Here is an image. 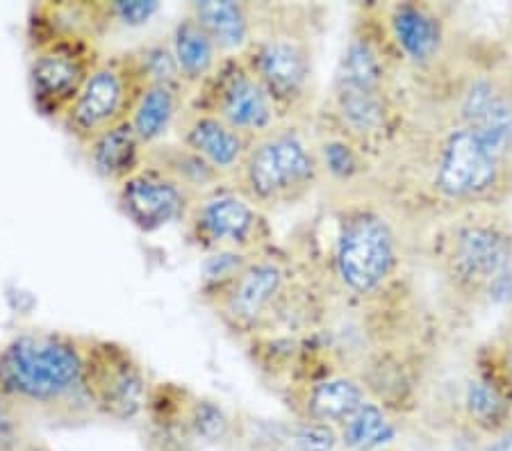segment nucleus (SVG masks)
<instances>
[{"mask_svg":"<svg viewBox=\"0 0 512 451\" xmlns=\"http://www.w3.org/2000/svg\"><path fill=\"white\" fill-rule=\"evenodd\" d=\"M23 447H26V445H21V447H16V449H5V451H23Z\"/></svg>","mask_w":512,"mask_h":451,"instance_id":"obj_31","label":"nucleus"},{"mask_svg":"<svg viewBox=\"0 0 512 451\" xmlns=\"http://www.w3.org/2000/svg\"><path fill=\"white\" fill-rule=\"evenodd\" d=\"M196 199V192L153 162H144L137 174L123 180L117 192L121 215L142 233L185 221Z\"/></svg>","mask_w":512,"mask_h":451,"instance_id":"obj_13","label":"nucleus"},{"mask_svg":"<svg viewBox=\"0 0 512 451\" xmlns=\"http://www.w3.org/2000/svg\"><path fill=\"white\" fill-rule=\"evenodd\" d=\"M183 226L187 242L205 253H260L271 237L264 212L230 185L198 196Z\"/></svg>","mask_w":512,"mask_h":451,"instance_id":"obj_9","label":"nucleus"},{"mask_svg":"<svg viewBox=\"0 0 512 451\" xmlns=\"http://www.w3.org/2000/svg\"><path fill=\"white\" fill-rule=\"evenodd\" d=\"M173 128H176L178 144L217 171L226 183L235 174L251 144L249 137L230 128L217 114L194 108V105L180 112Z\"/></svg>","mask_w":512,"mask_h":451,"instance_id":"obj_14","label":"nucleus"},{"mask_svg":"<svg viewBox=\"0 0 512 451\" xmlns=\"http://www.w3.org/2000/svg\"><path fill=\"white\" fill-rule=\"evenodd\" d=\"M367 401V388L355 376L333 374L315 381L305 392L303 415L310 422H321L340 429Z\"/></svg>","mask_w":512,"mask_h":451,"instance_id":"obj_20","label":"nucleus"},{"mask_svg":"<svg viewBox=\"0 0 512 451\" xmlns=\"http://www.w3.org/2000/svg\"><path fill=\"white\" fill-rule=\"evenodd\" d=\"M487 354H490V363H487L490 367H483L481 376L497 385L512 404V319L508 328H501L499 338L492 342Z\"/></svg>","mask_w":512,"mask_h":451,"instance_id":"obj_26","label":"nucleus"},{"mask_svg":"<svg viewBox=\"0 0 512 451\" xmlns=\"http://www.w3.org/2000/svg\"><path fill=\"white\" fill-rule=\"evenodd\" d=\"M0 451H5V449H0Z\"/></svg>","mask_w":512,"mask_h":451,"instance_id":"obj_32","label":"nucleus"},{"mask_svg":"<svg viewBox=\"0 0 512 451\" xmlns=\"http://www.w3.org/2000/svg\"><path fill=\"white\" fill-rule=\"evenodd\" d=\"M26 429V417L0 392V449H16L26 445Z\"/></svg>","mask_w":512,"mask_h":451,"instance_id":"obj_29","label":"nucleus"},{"mask_svg":"<svg viewBox=\"0 0 512 451\" xmlns=\"http://www.w3.org/2000/svg\"><path fill=\"white\" fill-rule=\"evenodd\" d=\"M387 35L415 67H431L442 55L447 30L435 7L426 3H396L387 12Z\"/></svg>","mask_w":512,"mask_h":451,"instance_id":"obj_15","label":"nucleus"},{"mask_svg":"<svg viewBox=\"0 0 512 451\" xmlns=\"http://www.w3.org/2000/svg\"><path fill=\"white\" fill-rule=\"evenodd\" d=\"M292 445L296 451H335L340 445V431L335 426L303 420L292 431Z\"/></svg>","mask_w":512,"mask_h":451,"instance_id":"obj_28","label":"nucleus"},{"mask_svg":"<svg viewBox=\"0 0 512 451\" xmlns=\"http://www.w3.org/2000/svg\"><path fill=\"white\" fill-rule=\"evenodd\" d=\"M110 28H139L160 12V3L155 0H112L105 3Z\"/></svg>","mask_w":512,"mask_h":451,"instance_id":"obj_27","label":"nucleus"},{"mask_svg":"<svg viewBox=\"0 0 512 451\" xmlns=\"http://www.w3.org/2000/svg\"><path fill=\"white\" fill-rule=\"evenodd\" d=\"M82 151H85L87 162L92 164L96 174L117 187L132 174H137L146 162V146L139 142L130 121L105 130Z\"/></svg>","mask_w":512,"mask_h":451,"instance_id":"obj_19","label":"nucleus"},{"mask_svg":"<svg viewBox=\"0 0 512 451\" xmlns=\"http://www.w3.org/2000/svg\"><path fill=\"white\" fill-rule=\"evenodd\" d=\"M103 60L96 39L73 35H32L28 85L35 110L60 123L71 110L80 89Z\"/></svg>","mask_w":512,"mask_h":451,"instance_id":"obj_4","label":"nucleus"},{"mask_svg":"<svg viewBox=\"0 0 512 451\" xmlns=\"http://www.w3.org/2000/svg\"><path fill=\"white\" fill-rule=\"evenodd\" d=\"M194 108L208 110L249 139L276 128L280 114L267 89L239 55L224 57L217 71L198 89Z\"/></svg>","mask_w":512,"mask_h":451,"instance_id":"obj_11","label":"nucleus"},{"mask_svg":"<svg viewBox=\"0 0 512 451\" xmlns=\"http://www.w3.org/2000/svg\"><path fill=\"white\" fill-rule=\"evenodd\" d=\"M185 89L162 82H146L142 96L130 114V126L146 149L162 142L185 110Z\"/></svg>","mask_w":512,"mask_h":451,"instance_id":"obj_21","label":"nucleus"},{"mask_svg":"<svg viewBox=\"0 0 512 451\" xmlns=\"http://www.w3.org/2000/svg\"><path fill=\"white\" fill-rule=\"evenodd\" d=\"M440 258L456 290L485 297L512 272V231L492 217L460 219L444 235Z\"/></svg>","mask_w":512,"mask_h":451,"instance_id":"obj_6","label":"nucleus"},{"mask_svg":"<svg viewBox=\"0 0 512 451\" xmlns=\"http://www.w3.org/2000/svg\"><path fill=\"white\" fill-rule=\"evenodd\" d=\"M144 87L146 76L135 51L103 55L71 110L66 112L62 121L64 130L80 149H85L105 130L130 121Z\"/></svg>","mask_w":512,"mask_h":451,"instance_id":"obj_3","label":"nucleus"},{"mask_svg":"<svg viewBox=\"0 0 512 451\" xmlns=\"http://www.w3.org/2000/svg\"><path fill=\"white\" fill-rule=\"evenodd\" d=\"M431 185L449 203H485L512 185V167L472 128L453 123L435 151Z\"/></svg>","mask_w":512,"mask_h":451,"instance_id":"obj_5","label":"nucleus"},{"mask_svg":"<svg viewBox=\"0 0 512 451\" xmlns=\"http://www.w3.org/2000/svg\"><path fill=\"white\" fill-rule=\"evenodd\" d=\"M87 385L96 415L128 422L148 404V383L142 365L121 344L85 338Z\"/></svg>","mask_w":512,"mask_h":451,"instance_id":"obj_12","label":"nucleus"},{"mask_svg":"<svg viewBox=\"0 0 512 451\" xmlns=\"http://www.w3.org/2000/svg\"><path fill=\"white\" fill-rule=\"evenodd\" d=\"M260 85L267 89L280 117L299 114L312 96V64L310 44L292 28H274L255 32L249 48L239 55Z\"/></svg>","mask_w":512,"mask_h":451,"instance_id":"obj_8","label":"nucleus"},{"mask_svg":"<svg viewBox=\"0 0 512 451\" xmlns=\"http://www.w3.org/2000/svg\"><path fill=\"white\" fill-rule=\"evenodd\" d=\"M285 290L287 267L260 251L253 253L233 278L203 292V297L235 333H255L274 319L285 301Z\"/></svg>","mask_w":512,"mask_h":451,"instance_id":"obj_10","label":"nucleus"},{"mask_svg":"<svg viewBox=\"0 0 512 451\" xmlns=\"http://www.w3.org/2000/svg\"><path fill=\"white\" fill-rule=\"evenodd\" d=\"M510 447H512V442H510V445H508V440H503V442H499V445L494 447L492 451H508Z\"/></svg>","mask_w":512,"mask_h":451,"instance_id":"obj_30","label":"nucleus"},{"mask_svg":"<svg viewBox=\"0 0 512 451\" xmlns=\"http://www.w3.org/2000/svg\"><path fill=\"white\" fill-rule=\"evenodd\" d=\"M462 406H465L467 420L476 429L485 433H499L508 429L512 404L497 385L487 381L485 376L478 374L467 381L465 395H462Z\"/></svg>","mask_w":512,"mask_h":451,"instance_id":"obj_22","label":"nucleus"},{"mask_svg":"<svg viewBox=\"0 0 512 451\" xmlns=\"http://www.w3.org/2000/svg\"><path fill=\"white\" fill-rule=\"evenodd\" d=\"M324 178L315 144L299 128L278 126L251 139L228 185L262 212L305 199Z\"/></svg>","mask_w":512,"mask_h":451,"instance_id":"obj_2","label":"nucleus"},{"mask_svg":"<svg viewBox=\"0 0 512 451\" xmlns=\"http://www.w3.org/2000/svg\"><path fill=\"white\" fill-rule=\"evenodd\" d=\"M0 392L30 420L85 424L96 415L87 385L85 338L23 331L0 349Z\"/></svg>","mask_w":512,"mask_h":451,"instance_id":"obj_1","label":"nucleus"},{"mask_svg":"<svg viewBox=\"0 0 512 451\" xmlns=\"http://www.w3.org/2000/svg\"><path fill=\"white\" fill-rule=\"evenodd\" d=\"M396 436L390 413L378 401H365L349 422L340 426V442L351 451H381Z\"/></svg>","mask_w":512,"mask_h":451,"instance_id":"obj_23","label":"nucleus"},{"mask_svg":"<svg viewBox=\"0 0 512 451\" xmlns=\"http://www.w3.org/2000/svg\"><path fill=\"white\" fill-rule=\"evenodd\" d=\"M387 85H390V60L383 41H378L369 30H355L337 64L333 89L390 94Z\"/></svg>","mask_w":512,"mask_h":451,"instance_id":"obj_16","label":"nucleus"},{"mask_svg":"<svg viewBox=\"0 0 512 451\" xmlns=\"http://www.w3.org/2000/svg\"><path fill=\"white\" fill-rule=\"evenodd\" d=\"M169 46L173 60L178 64L185 92H198L224 60L208 32L187 14L180 16V21L173 26Z\"/></svg>","mask_w":512,"mask_h":451,"instance_id":"obj_18","label":"nucleus"},{"mask_svg":"<svg viewBox=\"0 0 512 451\" xmlns=\"http://www.w3.org/2000/svg\"><path fill=\"white\" fill-rule=\"evenodd\" d=\"M185 14L208 32L224 57L242 55L258 30L253 7L237 0H194Z\"/></svg>","mask_w":512,"mask_h":451,"instance_id":"obj_17","label":"nucleus"},{"mask_svg":"<svg viewBox=\"0 0 512 451\" xmlns=\"http://www.w3.org/2000/svg\"><path fill=\"white\" fill-rule=\"evenodd\" d=\"M315 149L324 176H330L335 180H353L355 176L362 174V169H365V155H362V149L342 133L319 139Z\"/></svg>","mask_w":512,"mask_h":451,"instance_id":"obj_24","label":"nucleus"},{"mask_svg":"<svg viewBox=\"0 0 512 451\" xmlns=\"http://www.w3.org/2000/svg\"><path fill=\"white\" fill-rule=\"evenodd\" d=\"M135 55L139 64H142L146 82H162V85L183 87V80H180V71L176 60H173L169 41H153V44L137 48Z\"/></svg>","mask_w":512,"mask_h":451,"instance_id":"obj_25","label":"nucleus"},{"mask_svg":"<svg viewBox=\"0 0 512 451\" xmlns=\"http://www.w3.org/2000/svg\"><path fill=\"white\" fill-rule=\"evenodd\" d=\"M333 262L346 292L355 297L381 292L399 267V240L390 221L374 210L346 217L337 233Z\"/></svg>","mask_w":512,"mask_h":451,"instance_id":"obj_7","label":"nucleus"},{"mask_svg":"<svg viewBox=\"0 0 512 451\" xmlns=\"http://www.w3.org/2000/svg\"><path fill=\"white\" fill-rule=\"evenodd\" d=\"M381 451H383V449H381Z\"/></svg>","mask_w":512,"mask_h":451,"instance_id":"obj_33","label":"nucleus"}]
</instances>
